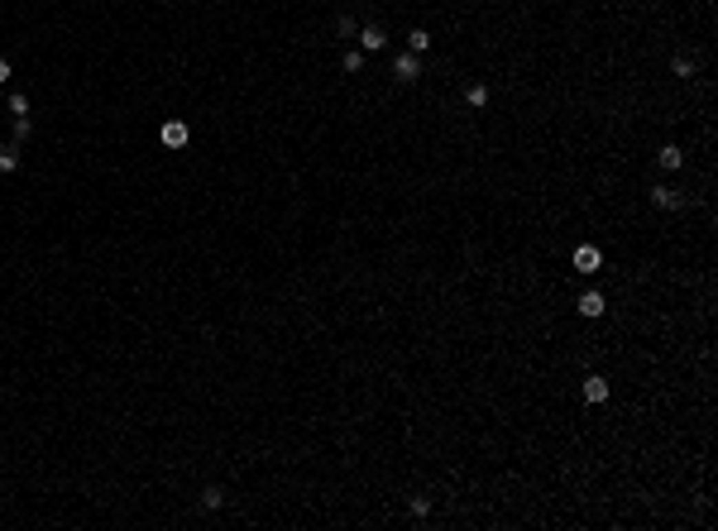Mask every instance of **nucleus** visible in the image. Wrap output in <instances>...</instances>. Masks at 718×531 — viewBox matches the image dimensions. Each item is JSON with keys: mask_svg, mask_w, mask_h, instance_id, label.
<instances>
[{"mask_svg": "<svg viewBox=\"0 0 718 531\" xmlns=\"http://www.w3.org/2000/svg\"><path fill=\"white\" fill-rule=\"evenodd\" d=\"M393 77H398V82H416V77H421V58H416V53H398V58H393Z\"/></svg>", "mask_w": 718, "mask_h": 531, "instance_id": "1", "label": "nucleus"}, {"mask_svg": "<svg viewBox=\"0 0 718 531\" xmlns=\"http://www.w3.org/2000/svg\"><path fill=\"white\" fill-rule=\"evenodd\" d=\"M599 268H604V254L594 244H580L575 249V273H599Z\"/></svg>", "mask_w": 718, "mask_h": 531, "instance_id": "2", "label": "nucleus"}, {"mask_svg": "<svg viewBox=\"0 0 718 531\" xmlns=\"http://www.w3.org/2000/svg\"><path fill=\"white\" fill-rule=\"evenodd\" d=\"M575 312H580L584 321H594V316H604V312H609V297H604V292H584V297L575 302Z\"/></svg>", "mask_w": 718, "mask_h": 531, "instance_id": "3", "label": "nucleus"}, {"mask_svg": "<svg viewBox=\"0 0 718 531\" xmlns=\"http://www.w3.org/2000/svg\"><path fill=\"white\" fill-rule=\"evenodd\" d=\"M609 393H613V383H609L604 373H589V378H584V398H589V402H609Z\"/></svg>", "mask_w": 718, "mask_h": 531, "instance_id": "4", "label": "nucleus"}, {"mask_svg": "<svg viewBox=\"0 0 718 531\" xmlns=\"http://www.w3.org/2000/svg\"><path fill=\"white\" fill-rule=\"evenodd\" d=\"M359 48H364V53H379V48H383V29H379V24H364V29H359Z\"/></svg>", "mask_w": 718, "mask_h": 531, "instance_id": "5", "label": "nucleus"}, {"mask_svg": "<svg viewBox=\"0 0 718 531\" xmlns=\"http://www.w3.org/2000/svg\"><path fill=\"white\" fill-rule=\"evenodd\" d=\"M163 144H168V149H182V144H187V124H182V120H168V124H163Z\"/></svg>", "mask_w": 718, "mask_h": 531, "instance_id": "6", "label": "nucleus"}, {"mask_svg": "<svg viewBox=\"0 0 718 531\" xmlns=\"http://www.w3.org/2000/svg\"><path fill=\"white\" fill-rule=\"evenodd\" d=\"M651 202H656L661 211H675V206H680V192H675V187H651Z\"/></svg>", "mask_w": 718, "mask_h": 531, "instance_id": "7", "label": "nucleus"}, {"mask_svg": "<svg viewBox=\"0 0 718 531\" xmlns=\"http://www.w3.org/2000/svg\"><path fill=\"white\" fill-rule=\"evenodd\" d=\"M656 163H661V168H680V163H685V149H680V144H666V149L656 153Z\"/></svg>", "mask_w": 718, "mask_h": 531, "instance_id": "8", "label": "nucleus"}, {"mask_svg": "<svg viewBox=\"0 0 718 531\" xmlns=\"http://www.w3.org/2000/svg\"><path fill=\"white\" fill-rule=\"evenodd\" d=\"M426 48H431V34H426V29H412V34H408V53H416V58H421Z\"/></svg>", "mask_w": 718, "mask_h": 531, "instance_id": "9", "label": "nucleus"}, {"mask_svg": "<svg viewBox=\"0 0 718 531\" xmlns=\"http://www.w3.org/2000/svg\"><path fill=\"white\" fill-rule=\"evenodd\" d=\"M202 508H211V512H215V508H225V488H220V484L202 488Z\"/></svg>", "mask_w": 718, "mask_h": 531, "instance_id": "10", "label": "nucleus"}, {"mask_svg": "<svg viewBox=\"0 0 718 531\" xmlns=\"http://www.w3.org/2000/svg\"><path fill=\"white\" fill-rule=\"evenodd\" d=\"M19 168V149L14 144H0V173H14Z\"/></svg>", "mask_w": 718, "mask_h": 531, "instance_id": "11", "label": "nucleus"}, {"mask_svg": "<svg viewBox=\"0 0 718 531\" xmlns=\"http://www.w3.org/2000/svg\"><path fill=\"white\" fill-rule=\"evenodd\" d=\"M465 101H469L474 110H484V106H489V87H484V82H474V87L465 91Z\"/></svg>", "mask_w": 718, "mask_h": 531, "instance_id": "12", "label": "nucleus"}, {"mask_svg": "<svg viewBox=\"0 0 718 531\" xmlns=\"http://www.w3.org/2000/svg\"><path fill=\"white\" fill-rule=\"evenodd\" d=\"M5 110H10L14 120H19V115H29V96H19V91H14V96L5 101Z\"/></svg>", "mask_w": 718, "mask_h": 531, "instance_id": "13", "label": "nucleus"}, {"mask_svg": "<svg viewBox=\"0 0 718 531\" xmlns=\"http://www.w3.org/2000/svg\"><path fill=\"white\" fill-rule=\"evenodd\" d=\"M364 67V48H345V72H359Z\"/></svg>", "mask_w": 718, "mask_h": 531, "instance_id": "14", "label": "nucleus"}, {"mask_svg": "<svg viewBox=\"0 0 718 531\" xmlns=\"http://www.w3.org/2000/svg\"><path fill=\"white\" fill-rule=\"evenodd\" d=\"M29 134H34V120H29V115H19V120H14V144H24Z\"/></svg>", "mask_w": 718, "mask_h": 531, "instance_id": "15", "label": "nucleus"}, {"mask_svg": "<svg viewBox=\"0 0 718 531\" xmlns=\"http://www.w3.org/2000/svg\"><path fill=\"white\" fill-rule=\"evenodd\" d=\"M671 72H675V77H695V63H690V58H671Z\"/></svg>", "mask_w": 718, "mask_h": 531, "instance_id": "16", "label": "nucleus"}, {"mask_svg": "<svg viewBox=\"0 0 718 531\" xmlns=\"http://www.w3.org/2000/svg\"><path fill=\"white\" fill-rule=\"evenodd\" d=\"M335 29H340V39H359V24H355V19H350V14H345V19H340V24H335Z\"/></svg>", "mask_w": 718, "mask_h": 531, "instance_id": "17", "label": "nucleus"}, {"mask_svg": "<svg viewBox=\"0 0 718 531\" xmlns=\"http://www.w3.org/2000/svg\"><path fill=\"white\" fill-rule=\"evenodd\" d=\"M431 512V498H412V517H426Z\"/></svg>", "mask_w": 718, "mask_h": 531, "instance_id": "18", "label": "nucleus"}, {"mask_svg": "<svg viewBox=\"0 0 718 531\" xmlns=\"http://www.w3.org/2000/svg\"><path fill=\"white\" fill-rule=\"evenodd\" d=\"M5 82H10V63L0 58V87H5Z\"/></svg>", "mask_w": 718, "mask_h": 531, "instance_id": "19", "label": "nucleus"}]
</instances>
